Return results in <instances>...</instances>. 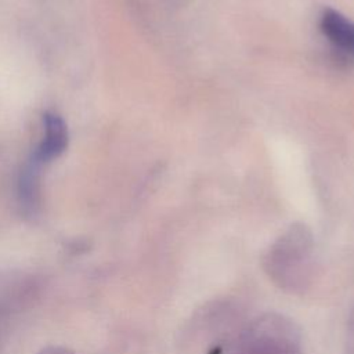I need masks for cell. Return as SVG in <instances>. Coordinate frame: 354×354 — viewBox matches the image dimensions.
<instances>
[{"mask_svg": "<svg viewBox=\"0 0 354 354\" xmlns=\"http://www.w3.org/2000/svg\"><path fill=\"white\" fill-rule=\"evenodd\" d=\"M39 354H73L69 348L61 346H47Z\"/></svg>", "mask_w": 354, "mask_h": 354, "instance_id": "obj_4", "label": "cell"}, {"mask_svg": "<svg viewBox=\"0 0 354 354\" xmlns=\"http://www.w3.org/2000/svg\"><path fill=\"white\" fill-rule=\"evenodd\" d=\"M39 165L30 160L19 173L18 178V201L25 212L33 213L39 206Z\"/></svg>", "mask_w": 354, "mask_h": 354, "instance_id": "obj_3", "label": "cell"}, {"mask_svg": "<svg viewBox=\"0 0 354 354\" xmlns=\"http://www.w3.org/2000/svg\"><path fill=\"white\" fill-rule=\"evenodd\" d=\"M68 145V129L61 116L47 112L43 116V137L32 160L39 166L58 158Z\"/></svg>", "mask_w": 354, "mask_h": 354, "instance_id": "obj_1", "label": "cell"}, {"mask_svg": "<svg viewBox=\"0 0 354 354\" xmlns=\"http://www.w3.org/2000/svg\"><path fill=\"white\" fill-rule=\"evenodd\" d=\"M319 26L337 50L354 57V22L332 8H325Z\"/></svg>", "mask_w": 354, "mask_h": 354, "instance_id": "obj_2", "label": "cell"}]
</instances>
